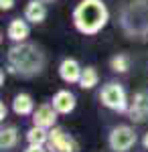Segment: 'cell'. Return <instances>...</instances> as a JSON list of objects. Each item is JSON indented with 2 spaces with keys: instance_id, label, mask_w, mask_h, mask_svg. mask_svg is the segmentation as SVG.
Masks as SVG:
<instances>
[{
  "instance_id": "cell-1",
  "label": "cell",
  "mask_w": 148,
  "mask_h": 152,
  "mask_svg": "<svg viewBox=\"0 0 148 152\" xmlns=\"http://www.w3.org/2000/svg\"><path fill=\"white\" fill-rule=\"evenodd\" d=\"M47 65V55L45 51L34 45V43H14L8 51H6V71L23 77V79H31L37 77L45 71Z\"/></svg>"
},
{
  "instance_id": "cell-2",
  "label": "cell",
  "mask_w": 148,
  "mask_h": 152,
  "mask_svg": "<svg viewBox=\"0 0 148 152\" xmlns=\"http://www.w3.org/2000/svg\"><path fill=\"white\" fill-rule=\"evenodd\" d=\"M71 20L75 31L85 37H93L102 33L110 20V10L103 0H79L73 8Z\"/></svg>"
},
{
  "instance_id": "cell-3",
  "label": "cell",
  "mask_w": 148,
  "mask_h": 152,
  "mask_svg": "<svg viewBox=\"0 0 148 152\" xmlns=\"http://www.w3.org/2000/svg\"><path fill=\"white\" fill-rule=\"evenodd\" d=\"M118 24L128 39H148V0H130L120 10Z\"/></svg>"
},
{
  "instance_id": "cell-4",
  "label": "cell",
  "mask_w": 148,
  "mask_h": 152,
  "mask_svg": "<svg viewBox=\"0 0 148 152\" xmlns=\"http://www.w3.org/2000/svg\"><path fill=\"white\" fill-rule=\"evenodd\" d=\"M100 102H102L103 107L112 110L116 114H128V107H130V99L126 95V89L116 81H110L102 87Z\"/></svg>"
},
{
  "instance_id": "cell-5",
  "label": "cell",
  "mask_w": 148,
  "mask_h": 152,
  "mask_svg": "<svg viewBox=\"0 0 148 152\" xmlns=\"http://www.w3.org/2000/svg\"><path fill=\"white\" fill-rule=\"evenodd\" d=\"M136 140H138L136 132H134L132 126H128V124L114 126V128L110 130V134H108V146H110V150H114V152L132 150Z\"/></svg>"
},
{
  "instance_id": "cell-6",
  "label": "cell",
  "mask_w": 148,
  "mask_h": 152,
  "mask_svg": "<svg viewBox=\"0 0 148 152\" xmlns=\"http://www.w3.org/2000/svg\"><path fill=\"white\" fill-rule=\"evenodd\" d=\"M47 148H49V152H77L79 144H77V140L71 134H67L63 128L55 126V128L49 130Z\"/></svg>"
},
{
  "instance_id": "cell-7",
  "label": "cell",
  "mask_w": 148,
  "mask_h": 152,
  "mask_svg": "<svg viewBox=\"0 0 148 152\" xmlns=\"http://www.w3.org/2000/svg\"><path fill=\"white\" fill-rule=\"evenodd\" d=\"M126 116L136 124H142V122L148 120V89H138L136 94L132 95Z\"/></svg>"
},
{
  "instance_id": "cell-8",
  "label": "cell",
  "mask_w": 148,
  "mask_h": 152,
  "mask_svg": "<svg viewBox=\"0 0 148 152\" xmlns=\"http://www.w3.org/2000/svg\"><path fill=\"white\" fill-rule=\"evenodd\" d=\"M57 116H59V112L53 107V104H41L39 107H34L31 120H33L34 126L51 130V128H55V124H57Z\"/></svg>"
},
{
  "instance_id": "cell-9",
  "label": "cell",
  "mask_w": 148,
  "mask_h": 152,
  "mask_svg": "<svg viewBox=\"0 0 148 152\" xmlns=\"http://www.w3.org/2000/svg\"><path fill=\"white\" fill-rule=\"evenodd\" d=\"M59 77L63 79L65 83H79L81 73H83V67L79 65V61L73 57H65L61 63H59Z\"/></svg>"
},
{
  "instance_id": "cell-10",
  "label": "cell",
  "mask_w": 148,
  "mask_h": 152,
  "mask_svg": "<svg viewBox=\"0 0 148 152\" xmlns=\"http://www.w3.org/2000/svg\"><path fill=\"white\" fill-rule=\"evenodd\" d=\"M51 104H53V107L57 110L61 116H67V114H71L77 107V97H75L73 91H69V89H59L57 94L53 95Z\"/></svg>"
},
{
  "instance_id": "cell-11",
  "label": "cell",
  "mask_w": 148,
  "mask_h": 152,
  "mask_svg": "<svg viewBox=\"0 0 148 152\" xmlns=\"http://www.w3.org/2000/svg\"><path fill=\"white\" fill-rule=\"evenodd\" d=\"M6 37L10 39L12 43H23V41H26L29 37H31V24H29V20L26 18H12L10 23H8V26H6Z\"/></svg>"
},
{
  "instance_id": "cell-12",
  "label": "cell",
  "mask_w": 148,
  "mask_h": 152,
  "mask_svg": "<svg viewBox=\"0 0 148 152\" xmlns=\"http://www.w3.org/2000/svg\"><path fill=\"white\" fill-rule=\"evenodd\" d=\"M24 18L31 24H43L47 18V2L43 0H29L24 6Z\"/></svg>"
},
{
  "instance_id": "cell-13",
  "label": "cell",
  "mask_w": 148,
  "mask_h": 152,
  "mask_svg": "<svg viewBox=\"0 0 148 152\" xmlns=\"http://www.w3.org/2000/svg\"><path fill=\"white\" fill-rule=\"evenodd\" d=\"M21 140V134L16 126H4L0 130V150L2 152H10L16 148V144Z\"/></svg>"
},
{
  "instance_id": "cell-14",
  "label": "cell",
  "mask_w": 148,
  "mask_h": 152,
  "mask_svg": "<svg viewBox=\"0 0 148 152\" xmlns=\"http://www.w3.org/2000/svg\"><path fill=\"white\" fill-rule=\"evenodd\" d=\"M12 112L16 116H33L34 102L29 94H16L12 99Z\"/></svg>"
},
{
  "instance_id": "cell-15",
  "label": "cell",
  "mask_w": 148,
  "mask_h": 152,
  "mask_svg": "<svg viewBox=\"0 0 148 152\" xmlns=\"http://www.w3.org/2000/svg\"><path fill=\"white\" fill-rule=\"evenodd\" d=\"M100 83V73H97V69L93 67V65H87V67H83V73H81V79H79V85L81 89H93L95 85Z\"/></svg>"
},
{
  "instance_id": "cell-16",
  "label": "cell",
  "mask_w": 148,
  "mask_h": 152,
  "mask_svg": "<svg viewBox=\"0 0 148 152\" xmlns=\"http://www.w3.org/2000/svg\"><path fill=\"white\" fill-rule=\"evenodd\" d=\"M24 138L29 144H41V146H47V142H49V130L47 128H41V126H31V128L26 130V134H24Z\"/></svg>"
},
{
  "instance_id": "cell-17",
  "label": "cell",
  "mask_w": 148,
  "mask_h": 152,
  "mask_svg": "<svg viewBox=\"0 0 148 152\" xmlns=\"http://www.w3.org/2000/svg\"><path fill=\"white\" fill-rule=\"evenodd\" d=\"M130 65H132V61L126 53H116L114 57L110 59V69L114 73H128Z\"/></svg>"
},
{
  "instance_id": "cell-18",
  "label": "cell",
  "mask_w": 148,
  "mask_h": 152,
  "mask_svg": "<svg viewBox=\"0 0 148 152\" xmlns=\"http://www.w3.org/2000/svg\"><path fill=\"white\" fill-rule=\"evenodd\" d=\"M23 152H49L47 146H41V144H29Z\"/></svg>"
},
{
  "instance_id": "cell-19",
  "label": "cell",
  "mask_w": 148,
  "mask_h": 152,
  "mask_svg": "<svg viewBox=\"0 0 148 152\" xmlns=\"http://www.w3.org/2000/svg\"><path fill=\"white\" fill-rule=\"evenodd\" d=\"M14 4H16L14 0H0V10H2V12L12 10V8H14Z\"/></svg>"
},
{
  "instance_id": "cell-20",
  "label": "cell",
  "mask_w": 148,
  "mask_h": 152,
  "mask_svg": "<svg viewBox=\"0 0 148 152\" xmlns=\"http://www.w3.org/2000/svg\"><path fill=\"white\" fill-rule=\"evenodd\" d=\"M6 116H8V107H6L4 102H2V104H0V120L4 122V118H6Z\"/></svg>"
},
{
  "instance_id": "cell-21",
  "label": "cell",
  "mask_w": 148,
  "mask_h": 152,
  "mask_svg": "<svg viewBox=\"0 0 148 152\" xmlns=\"http://www.w3.org/2000/svg\"><path fill=\"white\" fill-rule=\"evenodd\" d=\"M142 146H144V148L148 150V132L144 134V138H142Z\"/></svg>"
},
{
  "instance_id": "cell-22",
  "label": "cell",
  "mask_w": 148,
  "mask_h": 152,
  "mask_svg": "<svg viewBox=\"0 0 148 152\" xmlns=\"http://www.w3.org/2000/svg\"><path fill=\"white\" fill-rule=\"evenodd\" d=\"M43 2H47V4H49V2H53V0H43Z\"/></svg>"
}]
</instances>
